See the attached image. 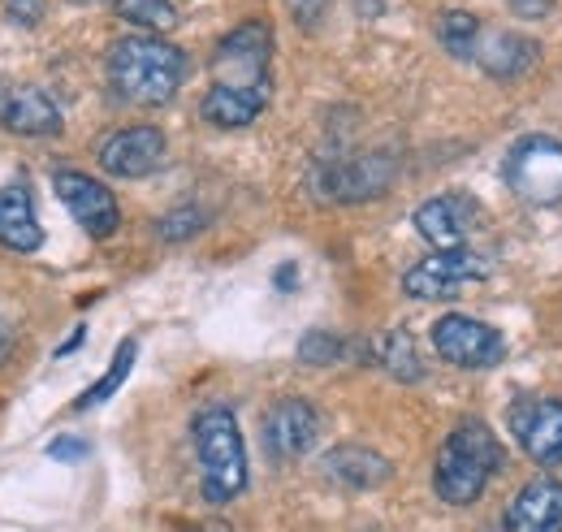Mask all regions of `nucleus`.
<instances>
[{
    "mask_svg": "<svg viewBox=\"0 0 562 532\" xmlns=\"http://www.w3.org/2000/svg\"><path fill=\"white\" fill-rule=\"evenodd\" d=\"M269 66H273L269 22L234 26L212 53V87L200 104L204 122L221 126V131L251 126L269 104Z\"/></svg>",
    "mask_w": 562,
    "mask_h": 532,
    "instance_id": "f257e3e1",
    "label": "nucleus"
},
{
    "mask_svg": "<svg viewBox=\"0 0 562 532\" xmlns=\"http://www.w3.org/2000/svg\"><path fill=\"white\" fill-rule=\"evenodd\" d=\"M187 78V53L160 35H131L109 48V82L126 104L160 109Z\"/></svg>",
    "mask_w": 562,
    "mask_h": 532,
    "instance_id": "f03ea898",
    "label": "nucleus"
},
{
    "mask_svg": "<svg viewBox=\"0 0 562 532\" xmlns=\"http://www.w3.org/2000/svg\"><path fill=\"white\" fill-rule=\"evenodd\" d=\"M502 464V446L493 437L490 424L481 420H463L459 429H450V437L441 442L437 451V464H432V489L441 502L450 507H468L485 494L490 476Z\"/></svg>",
    "mask_w": 562,
    "mask_h": 532,
    "instance_id": "7ed1b4c3",
    "label": "nucleus"
},
{
    "mask_svg": "<svg viewBox=\"0 0 562 532\" xmlns=\"http://www.w3.org/2000/svg\"><path fill=\"white\" fill-rule=\"evenodd\" d=\"M200 451V489L209 507H225L247 489V446L229 407H209L191 424Z\"/></svg>",
    "mask_w": 562,
    "mask_h": 532,
    "instance_id": "20e7f679",
    "label": "nucleus"
},
{
    "mask_svg": "<svg viewBox=\"0 0 562 532\" xmlns=\"http://www.w3.org/2000/svg\"><path fill=\"white\" fill-rule=\"evenodd\" d=\"M506 187L528 203H562V143L550 134H528L506 152Z\"/></svg>",
    "mask_w": 562,
    "mask_h": 532,
    "instance_id": "39448f33",
    "label": "nucleus"
},
{
    "mask_svg": "<svg viewBox=\"0 0 562 532\" xmlns=\"http://www.w3.org/2000/svg\"><path fill=\"white\" fill-rule=\"evenodd\" d=\"M394 182V160L385 152H363V156H334L316 165L312 174V196L325 203H363L385 196Z\"/></svg>",
    "mask_w": 562,
    "mask_h": 532,
    "instance_id": "423d86ee",
    "label": "nucleus"
},
{
    "mask_svg": "<svg viewBox=\"0 0 562 532\" xmlns=\"http://www.w3.org/2000/svg\"><path fill=\"white\" fill-rule=\"evenodd\" d=\"M432 346L454 368H493L506 359V337L485 321L459 317V312H450L432 325Z\"/></svg>",
    "mask_w": 562,
    "mask_h": 532,
    "instance_id": "0eeeda50",
    "label": "nucleus"
},
{
    "mask_svg": "<svg viewBox=\"0 0 562 532\" xmlns=\"http://www.w3.org/2000/svg\"><path fill=\"white\" fill-rule=\"evenodd\" d=\"M481 277H490V261L468 247H454V252H432L416 268H407L403 290L412 299H450L468 281H481Z\"/></svg>",
    "mask_w": 562,
    "mask_h": 532,
    "instance_id": "6e6552de",
    "label": "nucleus"
},
{
    "mask_svg": "<svg viewBox=\"0 0 562 532\" xmlns=\"http://www.w3.org/2000/svg\"><path fill=\"white\" fill-rule=\"evenodd\" d=\"M53 187H57L61 203L70 208V217L91 234V239H113V234H117L122 208H117V196H113L104 182H95L91 174H78V169H61V174L53 178Z\"/></svg>",
    "mask_w": 562,
    "mask_h": 532,
    "instance_id": "1a4fd4ad",
    "label": "nucleus"
},
{
    "mask_svg": "<svg viewBox=\"0 0 562 532\" xmlns=\"http://www.w3.org/2000/svg\"><path fill=\"white\" fill-rule=\"evenodd\" d=\"M321 437V415L307 399H278L265 411V451L273 464L307 455Z\"/></svg>",
    "mask_w": 562,
    "mask_h": 532,
    "instance_id": "9d476101",
    "label": "nucleus"
},
{
    "mask_svg": "<svg viewBox=\"0 0 562 532\" xmlns=\"http://www.w3.org/2000/svg\"><path fill=\"white\" fill-rule=\"evenodd\" d=\"M165 147L169 143L156 126H126V131L109 134L100 143L95 160L109 178H147L165 165Z\"/></svg>",
    "mask_w": 562,
    "mask_h": 532,
    "instance_id": "9b49d317",
    "label": "nucleus"
},
{
    "mask_svg": "<svg viewBox=\"0 0 562 532\" xmlns=\"http://www.w3.org/2000/svg\"><path fill=\"white\" fill-rule=\"evenodd\" d=\"M510 433L537 464H562V402L524 399L510 402Z\"/></svg>",
    "mask_w": 562,
    "mask_h": 532,
    "instance_id": "f8f14e48",
    "label": "nucleus"
},
{
    "mask_svg": "<svg viewBox=\"0 0 562 532\" xmlns=\"http://www.w3.org/2000/svg\"><path fill=\"white\" fill-rule=\"evenodd\" d=\"M416 230L424 243H432V252H454L468 243V234L476 230V203L468 196H437L416 208Z\"/></svg>",
    "mask_w": 562,
    "mask_h": 532,
    "instance_id": "ddd939ff",
    "label": "nucleus"
},
{
    "mask_svg": "<svg viewBox=\"0 0 562 532\" xmlns=\"http://www.w3.org/2000/svg\"><path fill=\"white\" fill-rule=\"evenodd\" d=\"M506 532H562V480L554 476H537L528 480L515 502L502 516Z\"/></svg>",
    "mask_w": 562,
    "mask_h": 532,
    "instance_id": "4468645a",
    "label": "nucleus"
},
{
    "mask_svg": "<svg viewBox=\"0 0 562 532\" xmlns=\"http://www.w3.org/2000/svg\"><path fill=\"white\" fill-rule=\"evenodd\" d=\"M472 62L485 69L490 78L515 82V78H524L528 69L541 62V44H537V40H528V35H515V31H493V26H481V40H476Z\"/></svg>",
    "mask_w": 562,
    "mask_h": 532,
    "instance_id": "2eb2a0df",
    "label": "nucleus"
},
{
    "mask_svg": "<svg viewBox=\"0 0 562 532\" xmlns=\"http://www.w3.org/2000/svg\"><path fill=\"white\" fill-rule=\"evenodd\" d=\"M0 126L26 138H48L61 134V109L44 87H13L0 100Z\"/></svg>",
    "mask_w": 562,
    "mask_h": 532,
    "instance_id": "dca6fc26",
    "label": "nucleus"
},
{
    "mask_svg": "<svg viewBox=\"0 0 562 532\" xmlns=\"http://www.w3.org/2000/svg\"><path fill=\"white\" fill-rule=\"evenodd\" d=\"M0 247H9L13 256H35L44 247V225L35 217L26 182L0 187Z\"/></svg>",
    "mask_w": 562,
    "mask_h": 532,
    "instance_id": "f3484780",
    "label": "nucleus"
},
{
    "mask_svg": "<svg viewBox=\"0 0 562 532\" xmlns=\"http://www.w3.org/2000/svg\"><path fill=\"white\" fill-rule=\"evenodd\" d=\"M390 459L385 455H376V451H368V446H334L329 455H325V476L338 485V489H376V485H385L390 480Z\"/></svg>",
    "mask_w": 562,
    "mask_h": 532,
    "instance_id": "a211bd4d",
    "label": "nucleus"
},
{
    "mask_svg": "<svg viewBox=\"0 0 562 532\" xmlns=\"http://www.w3.org/2000/svg\"><path fill=\"white\" fill-rule=\"evenodd\" d=\"M135 355H139V342L135 337H126L122 346H117V355H113V364L104 368V377L82 395V399H74V411H91V407H100V402H109L117 390H122V381L131 377V368H135Z\"/></svg>",
    "mask_w": 562,
    "mask_h": 532,
    "instance_id": "6ab92c4d",
    "label": "nucleus"
},
{
    "mask_svg": "<svg viewBox=\"0 0 562 532\" xmlns=\"http://www.w3.org/2000/svg\"><path fill=\"white\" fill-rule=\"evenodd\" d=\"M109 4H113V13H117L122 22L139 26V31H147V35H165V31L178 26V9H173V0H109Z\"/></svg>",
    "mask_w": 562,
    "mask_h": 532,
    "instance_id": "aec40b11",
    "label": "nucleus"
},
{
    "mask_svg": "<svg viewBox=\"0 0 562 532\" xmlns=\"http://www.w3.org/2000/svg\"><path fill=\"white\" fill-rule=\"evenodd\" d=\"M376 359H381V368L390 373V377H398V381H420L424 368H420V355H416V342H412V333H385L381 342H376Z\"/></svg>",
    "mask_w": 562,
    "mask_h": 532,
    "instance_id": "412c9836",
    "label": "nucleus"
},
{
    "mask_svg": "<svg viewBox=\"0 0 562 532\" xmlns=\"http://www.w3.org/2000/svg\"><path fill=\"white\" fill-rule=\"evenodd\" d=\"M437 40L454 57H472L476 53V40H481V18L468 13V9H446L441 22H437Z\"/></svg>",
    "mask_w": 562,
    "mask_h": 532,
    "instance_id": "4be33fe9",
    "label": "nucleus"
},
{
    "mask_svg": "<svg viewBox=\"0 0 562 532\" xmlns=\"http://www.w3.org/2000/svg\"><path fill=\"white\" fill-rule=\"evenodd\" d=\"M342 351H347V342L334 337V333H325V330H312L303 342H299V359H303V364H338Z\"/></svg>",
    "mask_w": 562,
    "mask_h": 532,
    "instance_id": "5701e85b",
    "label": "nucleus"
},
{
    "mask_svg": "<svg viewBox=\"0 0 562 532\" xmlns=\"http://www.w3.org/2000/svg\"><path fill=\"white\" fill-rule=\"evenodd\" d=\"M209 225V217L200 208H173L165 221H160V239L165 243H187L191 234H200Z\"/></svg>",
    "mask_w": 562,
    "mask_h": 532,
    "instance_id": "b1692460",
    "label": "nucleus"
},
{
    "mask_svg": "<svg viewBox=\"0 0 562 532\" xmlns=\"http://www.w3.org/2000/svg\"><path fill=\"white\" fill-rule=\"evenodd\" d=\"M44 13H48L44 0H4V18H9L13 26H40Z\"/></svg>",
    "mask_w": 562,
    "mask_h": 532,
    "instance_id": "393cba45",
    "label": "nucleus"
},
{
    "mask_svg": "<svg viewBox=\"0 0 562 532\" xmlns=\"http://www.w3.org/2000/svg\"><path fill=\"white\" fill-rule=\"evenodd\" d=\"M87 442L82 437H53L48 442V459H57V464H78V459H87Z\"/></svg>",
    "mask_w": 562,
    "mask_h": 532,
    "instance_id": "a878e982",
    "label": "nucleus"
},
{
    "mask_svg": "<svg viewBox=\"0 0 562 532\" xmlns=\"http://www.w3.org/2000/svg\"><path fill=\"white\" fill-rule=\"evenodd\" d=\"M506 4H510V13H515V18H524V22H537V18H550L559 0H506Z\"/></svg>",
    "mask_w": 562,
    "mask_h": 532,
    "instance_id": "bb28decb",
    "label": "nucleus"
},
{
    "mask_svg": "<svg viewBox=\"0 0 562 532\" xmlns=\"http://www.w3.org/2000/svg\"><path fill=\"white\" fill-rule=\"evenodd\" d=\"M82 337H87V330H82V325H78V330H74L70 337H66V342H61V346H57V359H66V355H70V351H78V346H82Z\"/></svg>",
    "mask_w": 562,
    "mask_h": 532,
    "instance_id": "cd10ccee",
    "label": "nucleus"
},
{
    "mask_svg": "<svg viewBox=\"0 0 562 532\" xmlns=\"http://www.w3.org/2000/svg\"><path fill=\"white\" fill-rule=\"evenodd\" d=\"M9 351H13V330H9V321H0V364L9 359Z\"/></svg>",
    "mask_w": 562,
    "mask_h": 532,
    "instance_id": "c85d7f7f",
    "label": "nucleus"
},
{
    "mask_svg": "<svg viewBox=\"0 0 562 532\" xmlns=\"http://www.w3.org/2000/svg\"><path fill=\"white\" fill-rule=\"evenodd\" d=\"M294 277H299V268H294V265H281L278 268V286H281V290H290V286H294Z\"/></svg>",
    "mask_w": 562,
    "mask_h": 532,
    "instance_id": "c756f323",
    "label": "nucleus"
},
{
    "mask_svg": "<svg viewBox=\"0 0 562 532\" xmlns=\"http://www.w3.org/2000/svg\"><path fill=\"white\" fill-rule=\"evenodd\" d=\"M70 4H100V0H70Z\"/></svg>",
    "mask_w": 562,
    "mask_h": 532,
    "instance_id": "7c9ffc66",
    "label": "nucleus"
}]
</instances>
